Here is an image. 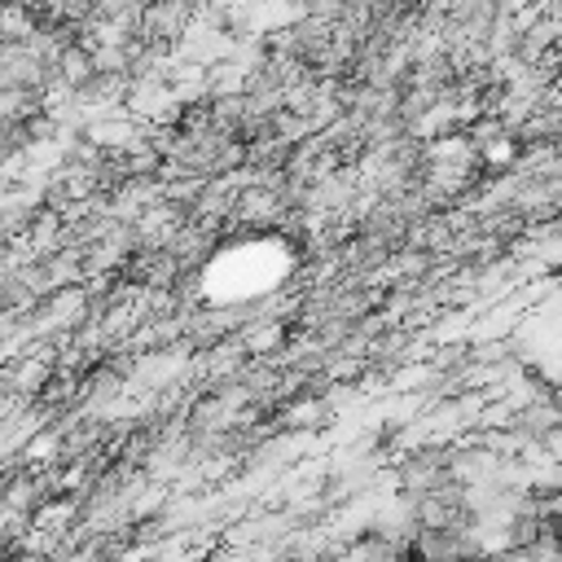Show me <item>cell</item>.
I'll return each instance as SVG.
<instances>
[{
  "instance_id": "obj_1",
  "label": "cell",
  "mask_w": 562,
  "mask_h": 562,
  "mask_svg": "<svg viewBox=\"0 0 562 562\" xmlns=\"http://www.w3.org/2000/svg\"><path fill=\"white\" fill-rule=\"evenodd\" d=\"M31 501H35V487H31V483H13V487H9V505H13V509H26Z\"/></svg>"
}]
</instances>
